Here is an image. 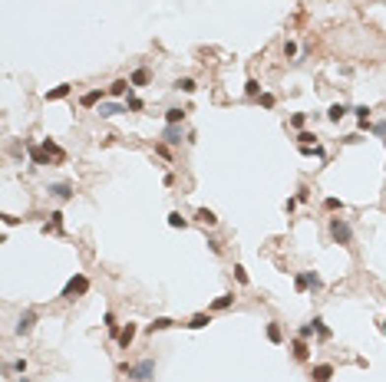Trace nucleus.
<instances>
[{
    "label": "nucleus",
    "instance_id": "1a4fd4ad",
    "mask_svg": "<svg viewBox=\"0 0 386 382\" xmlns=\"http://www.w3.org/2000/svg\"><path fill=\"white\" fill-rule=\"evenodd\" d=\"M27 152H30V162L33 165H56L50 155H46V148L43 145H33V142H27Z\"/></svg>",
    "mask_w": 386,
    "mask_h": 382
},
{
    "label": "nucleus",
    "instance_id": "4468645a",
    "mask_svg": "<svg viewBox=\"0 0 386 382\" xmlns=\"http://www.w3.org/2000/svg\"><path fill=\"white\" fill-rule=\"evenodd\" d=\"M135 333H139V326H135V323H126V326H122L119 339H116V343H119V350H129V346H132Z\"/></svg>",
    "mask_w": 386,
    "mask_h": 382
},
{
    "label": "nucleus",
    "instance_id": "ea45409f",
    "mask_svg": "<svg viewBox=\"0 0 386 382\" xmlns=\"http://www.w3.org/2000/svg\"><path fill=\"white\" fill-rule=\"evenodd\" d=\"M297 336H300V339H310V336H314V323H300V326H297Z\"/></svg>",
    "mask_w": 386,
    "mask_h": 382
},
{
    "label": "nucleus",
    "instance_id": "f704fd0d",
    "mask_svg": "<svg viewBox=\"0 0 386 382\" xmlns=\"http://www.w3.org/2000/svg\"><path fill=\"white\" fill-rule=\"evenodd\" d=\"M244 92H248L251 99H257L261 96V83H257V79H248V83H244Z\"/></svg>",
    "mask_w": 386,
    "mask_h": 382
},
{
    "label": "nucleus",
    "instance_id": "f257e3e1",
    "mask_svg": "<svg viewBox=\"0 0 386 382\" xmlns=\"http://www.w3.org/2000/svg\"><path fill=\"white\" fill-rule=\"evenodd\" d=\"M119 372L129 382H152L155 376V359H139V362H119Z\"/></svg>",
    "mask_w": 386,
    "mask_h": 382
},
{
    "label": "nucleus",
    "instance_id": "6e6552de",
    "mask_svg": "<svg viewBox=\"0 0 386 382\" xmlns=\"http://www.w3.org/2000/svg\"><path fill=\"white\" fill-rule=\"evenodd\" d=\"M109 99V92L106 89H89V92H83V99H79V106H86V109H93V106H99V102H106Z\"/></svg>",
    "mask_w": 386,
    "mask_h": 382
},
{
    "label": "nucleus",
    "instance_id": "c03bdc74",
    "mask_svg": "<svg viewBox=\"0 0 386 382\" xmlns=\"http://www.w3.org/2000/svg\"><path fill=\"white\" fill-rule=\"evenodd\" d=\"M294 198H297V205H307V201H310V191H307V188H297V195H294Z\"/></svg>",
    "mask_w": 386,
    "mask_h": 382
},
{
    "label": "nucleus",
    "instance_id": "cd10ccee",
    "mask_svg": "<svg viewBox=\"0 0 386 382\" xmlns=\"http://www.w3.org/2000/svg\"><path fill=\"white\" fill-rule=\"evenodd\" d=\"M310 323H314V333H317V339H320V343H327V339L333 336V333H330V326H327V323H323L320 317H314Z\"/></svg>",
    "mask_w": 386,
    "mask_h": 382
},
{
    "label": "nucleus",
    "instance_id": "5701e85b",
    "mask_svg": "<svg viewBox=\"0 0 386 382\" xmlns=\"http://www.w3.org/2000/svg\"><path fill=\"white\" fill-rule=\"evenodd\" d=\"M267 339H271V343H274V346H281V343H284V329H281V323H277V320H271V323H267Z\"/></svg>",
    "mask_w": 386,
    "mask_h": 382
},
{
    "label": "nucleus",
    "instance_id": "a18cd8bd",
    "mask_svg": "<svg viewBox=\"0 0 386 382\" xmlns=\"http://www.w3.org/2000/svg\"><path fill=\"white\" fill-rule=\"evenodd\" d=\"M294 207H297V198H287V201H284V211H287V214H290Z\"/></svg>",
    "mask_w": 386,
    "mask_h": 382
},
{
    "label": "nucleus",
    "instance_id": "c9c22d12",
    "mask_svg": "<svg viewBox=\"0 0 386 382\" xmlns=\"http://www.w3.org/2000/svg\"><path fill=\"white\" fill-rule=\"evenodd\" d=\"M366 132H373L376 139H383V142H386V122H370V129H366Z\"/></svg>",
    "mask_w": 386,
    "mask_h": 382
},
{
    "label": "nucleus",
    "instance_id": "2f4dec72",
    "mask_svg": "<svg viewBox=\"0 0 386 382\" xmlns=\"http://www.w3.org/2000/svg\"><path fill=\"white\" fill-rule=\"evenodd\" d=\"M168 228H188V218H182V211H172L168 214Z\"/></svg>",
    "mask_w": 386,
    "mask_h": 382
},
{
    "label": "nucleus",
    "instance_id": "39448f33",
    "mask_svg": "<svg viewBox=\"0 0 386 382\" xmlns=\"http://www.w3.org/2000/svg\"><path fill=\"white\" fill-rule=\"evenodd\" d=\"M46 195L53 198V201H60V205H66V201L76 198V185L73 181H50L46 185Z\"/></svg>",
    "mask_w": 386,
    "mask_h": 382
},
{
    "label": "nucleus",
    "instance_id": "9b49d317",
    "mask_svg": "<svg viewBox=\"0 0 386 382\" xmlns=\"http://www.w3.org/2000/svg\"><path fill=\"white\" fill-rule=\"evenodd\" d=\"M290 353H294V359H297V362H307V359H310V346H307V339L294 336V339H290Z\"/></svg>",
    "mask_w": 386,
    "mask_h": 382
},
{
    "label": "nucleus",
    "instance_id": "0eeeda50",
    "mask_svg": "<svg viewBox=\"0 0 386 382\" xmlns=\"http://www.w3.org/2000/svg\"><path fill=\"white\" fill-rule=\"evenodd\" d=\"M333 376H337V369H333L330 362H317V366L310 369V379L314 382H330Z\"/></svg>",
    "mask_w": 386,
    "mask_h": 382
},
{
    "label": "nucleus",
    "instance_id": "49530a36",
    "mask_svg": "<svg viewBox=\"0 0 386 382\" xmlns=\"http://www.w3.org/2000/svg\"><path fill=\"white\" fill-rule=\"evenodd\" d=\"M380 333H386V320H380Z\"/></svg>",
    "mask_w": 386,
    "mask_h": 382
},
{
    "label": "nucleus",
    "instance_id": "2eb2a0df",
    "mask_svg": "<svg viewBox=\"0 0 386 382\" xmlns=\"http://www.w3.org/2000/svg\"><path fill=\"white\" fill-rule=\"evenodd\" d=\"M159 139H162L165 145H182V125H165Z\"/></svg>",
    "mask_w": 386,
    "mask_h": 382
},
{
    "label": "nucleus",
    "instance_id": "b1692460",
    "mask_svg": "<svg viewBox=\"0 0 386 382\" xmlns=\"http://www.w3.org/2000/svg\"><path fill=\"white\" fill-rule=\"evenodd\" d=\"M102 326L109 329V336H112V339H119L122 329H119V323H116V313H112V310H106V313H102Z\"/></svg>",
    "mask_w": 386,
    "mask_h": 382
},
{
    "label": "nucleus",
    "instance_id": "de8ad7c7",
    "mask_svg": "<svg viewBox=\"0 0 386 382\" xmlns=\"http://www.w3.org/2000/svg\"><path fill=\"white\" fill-rule=\"evenodd\" d=\"M13 382H30V379H27V376H17V379H13Z\"/></svg>",
    "mask_w": 386,
    "mask_h": 382
},
{
    "label": "nucleus",
    "instance_id": "20e7f679",
    "mask_svg": "<svg viewBox=\"0 0 386 382\" xmlns=\"http://www.w3.org/2000/svg\"><path fill=\"white\" fill-rule=\"evenodd\" d=\"M294 287H297V294H307V290L317 294L320 287H323V277L317 270H297L294 273Z\"/></svg>",
    "mask_w": 386,
    "mask_h": 382
},
{
    "label": "nucleus",
    "instance_id": "f03ea898",
    "mask_svg": "<svg viewBox=\"0 0 386 382\" xmlns=\"http://www.w3.org/2000/svg\"><path fill=\"white\" fill-rule=\"evenodd\" d=\"M327 234H330L333 244H340V247H350L353 244V228L347 218H330L327 221Z\"/></svg>",
    "mask_w": 386,
    "mask_h": 382
},
{
    "label": "nucleus",
    "instance_id": "79ce46f5",
    "mask_svg": "<svg viewBox=\"0 0 386 382\" xmlns=\"http://www.w3.org/2000/svg\"><path fill=\"white\" fill-rule=\"evenodd\" d=\"M155 155H162V158H172V145H165V142H155Z\"/></svg>",
    "mask_w": 386,
    "mask_h": 382
},
{
    "label": "nucleus",
    "instance_id": "a19ab883",
    "mask_svg": "<svg viewBox=\"0 0 386 382\" xmlns=\"http://www.w3.org/2000/svg\"><path fill=\"white\" fill-rule=\"evenodd\" d=\"M257 102H261L264 109H274V102H277V99L271 96V92H261V96H257Z\"/></svg>",
    "mask_w": 386,
    "mask_h": 382
},
{
    "label": "nucleus",
    "instance_id": "a211bd4d",
    "mask_svg": "<svg viewBox=\"0 0 386 382\" xmlns=\"http://www.w3.org/2000/svg\"><path fill=\"white\" fill-rule=\"evenodd\" d=\"M188 116V109H182V106H172V109H165V125H182Z\"/></svg>",
    "mask_w": 386,
    "mask_h": 382
},
{
    "label": "nucleus",
    "instance_id": "7c9ffc66",
    "mask_svg": "<svg viewBox=\"0 0 386 382\" xmlns=\"http://www.w3.org/2000/svg\"><path fill=\"white\" fill-rule=\"evenodd\" d=\"M27 369H30V362H27V359H13V362H7V372H20V376H27Z\"/></svg>",
    "mask_w": 386,
    "mask_h": 382
},
{
    "label": "nucleus",
    "instance_id": "72a5a7b5",
    "mask_svg": "<svg viewBox=\"0 0 386 382\" xmlns=\"http://www.w3.org/2000/svg\"><path fill=\"white\" fill-rule=\"evenodd\" d=\"M304 125H307V112H294V116H290V129H304Z\"/></svg>",
    "mask_w": 386,
    "mask_h": 382
},
{
    "label": "nucleus",
    "instance_id": "7ed1b4c3",
    "mask_svg": "<svg viewBox=\"0 0 386 382\" xmlns=\"http://www.w3.org/2000/svg\"><path fill=\"white\" fill-rule=\"evenodd\" d=\"M86 290H89V277H86V273H73L66 284H63L60 296H63V300H76V296H83Z\"/></svg>",
    "mask_w": 386,
    "mask_h": 382
},
{
    "label": "nucleus",
    "instance_id": "aec40b11",
    "mask_svg": "<svg viewBox=\"0 0 386 382\" xmlns=\"http://www.w3.org/2000/svg\"><path fill=\"white\" fill-rule=\"evenodd\" d=\"M43 148H46V155H50L56 165H60V162H66V152H63V148H60L53 139H43Z\"/></svg>",
    "mask_w": 386,
    "mask_h": 382
},
{
    "label": "nucleus",
    "instance_id": "f8f14e48",
    "mask_svg": "<svg viewBox=\"0 0 386 382\" xmlns=\"http://www.w3.org/2000/svg\"><path fill=\"white\" fill-rule=\"evenodd\" d=\"M106 92H109V99H126L129 92H132V83H129V79H116Z\"/></svg>",
    "mask_w": 386,
    "mask_h": 382
},
{
    "label": "nucleus",
    "instance_id": "412c9836",
    "mask_svg": "<svg viewBox=\"0 0 386 382\" xmlns=\"http://www.w3.org/2000/svg\"><path fill=\"white\" fill-rule=\"evenodd\" d=\"M231 306H234V294H221V296H215V300H211L208 313H215V310H231Z\"/></svg>",
    "mask_w": 386,
    "mask_h": 382
},
{
    "label": "nucleus",
    "instance_id": "9d476101",
    "mask_svg": "<svg viewBox=\"0 0 386 382\" xmlns=\"http://www.w3.org/2000/svg\"><path fill=\"white\" fill-rule=\"evenodd\" d=\"M129 83H132V89H142L152 83V69L149 66H139V69H132V76H129Z\"/></svg>",
    "mask_w": 386,
    "mask_h": 382
},
{
    "label": "nucleus",
    "instance_id": "ddd939ff",
    "mask_svg": "<svg viewBox=\"0 0 386 382\" xmlns=\"http://www.w3.org/2000/svg\"><path fill=\"white\" fill-rule=\"evenodd\" d=\"M40 231H43V234H63V231H66V228H63V211H53L50 221H46Z\"/></svg>",
    "mask_w": 386,
    "mask_h": 382
},
{
    "label": "nucleus",
    "instance_id": "37998d69",
    "mask_svg": "<svg viewBox=\"0 0 386 382\" xmlns=\"http://www.w3.org/2000/svg\"><path fill=\"white\" fill-rule=\"evenodd\" d=\"M205 244H208V251H211V254H221V251H225V247H221V240H218V237H211V234H208V240H205Z\"/></svg>",
    "mask_w": 386,
    "mask_h": 382
},
{
    "label": "nucleus",
    "instance_id": "393cba45",
    "mask_svg": "<svg viewBox=\"0 0 386 382\" xmlns=\"http://www.w3.org/2000/svg\"><path fill=\"white\" fill-rule=\"evenodd\" d=\"M172 89H178V92H188V96H192V92L198 89V83H195L192 76H178L175 83H172Z\"/></svg>",
    "mask_w": 386,
    "mask_h": 382
},
{
    "label": "nucleus",
    "instance_id": "473e14b6",
    "mask_svg": "<svg viewBox=\"0 0 386 382\" xmlns=\"http://www.w3.org/2000/svg\"><path fill=\"white\" fill-rule=\"evenodd\" d=\"M297 145H317V135H314V132H307V129H300V132H297Z\"/></svg>",
    "mask_w": 386,
    "mask_h": 382
},
{
    "label": "nucleus",
    "instance_id": "423d86ee",
    "mask_svg": "<svg viewBox=\"0 0 386 382\" xmlns=\"http://www.w3.org/2000/svg\"><path fill=\"white\" fill-rule=\"evenodd\" d=\"M36 310H23L20 313V320H17V326H13V333H17V336H30V329L36 326Z\"/></svg>",
    "mask_w": 386,
    "mask_h": 382
},
{
    "label": "nucleus",
    "instance_id": "c756f323",
    "mask_svg": "<svg viewBox=\"0 0 386 382\" xmlns=\"http://www.w3.org/2000/svg\"><path fill=\"white\" fill-rule=\"evenodd\" d=\"M142 109H145V102L135 96V92H129V96H126V112H142Z\"/></svg>",
    "mask_w": 386,
    "mask_h": 382
},
{
    "label": "nucleus",
    "instance_id": "e433bc0d",
    "mask_svg": "<svg viewBox=\"0 0 386 382\" xmlns=\"http://www.w3.org/2000/svg\"><path fill=\"white\" fill-rule=\"evenodd\" d=\"M234 280H238V284H244V287L251 284V277H248V270H244L241 264H234Z\"/></svg>",
    "mask_w": 386,
    "mask_h": 382
},
{
    "label": "nucleus",
    "instance_id": "6ab92c4d",
    "mask_svg": "<svg viewBox=\"0 0 386 382\" xmlns=\"http://www.w3.org/2000/svg\"><path fill=\"white\" fill-rule=\"evenodd\" d=\"M102 116V119H109V116H119V112H126V102H109V99H106V102H99V109H96Z\"/></svg>",
    "mask_w": 386,
    "mask_h": 382
},
{
    "label": "nucleus",
    "instance_id": "c85d7f7f",
    "mask_svg": "<svg viewBox=\"0 0 386 382\" xmlns=\"http://www.w3.org/2000/svg\"><path fill=\"white\" fill-rule=\"evenodd\" d=\"M208 323H211V313H195V317L188 320L185 326H188V329H205Z\"/></svg>",
    "mask_w": 386,
    "mask_h": 382
},
{
    "label": "nucleus",
    "instance_id": "f3484780",
    "mask_svg": "<svg viewBox=\"0 0 386 382\" xmlns=\"http://www.w3.org/2000/svg\"><path fill=\"white\" fill-rule=\"evenodd\" d=\"M168 326H175V320H172V317H155L152 323L145 326V333H149V336H155V333H162V329H168Z\"/></svg>",
    "mask_w": 386,
    "mask_h": 382
},
{
    "label": "nucleus",
    "instance_id": "4c0bfd02",
    "mask_svg": "<svg viewBox=\"0 0 386 382\" xmlns=\"http://www.w3.org/2000/svg\"><path fill=\"white\" fill-rule=\"evenodd\" d=\"M281 53H284L287 59H294V56H297V43H294V40H284V46H281Z\"/></svg>",
    "mask_w": 386,
    "mask_h": 382
},
{
    "label": "nucleus",
    "instance_id": "bb28decb",
    "mask_svg": "<svg viewBox=\"0 0 386 382\" xmlns=\"http://www.w3.org/2000/svg\"><path fill=\"white\" fill-rule=\"evenodd\" d=\"M370 106H356V109H353V116H356V125H360V132L363 129H370Z\"/></svg>",
    "mask_w": 386,
    "mask_h": 382
},
{
    "label": "nucleus",
    "instance_id": "58836bf2",
    "mask_svg": "<svg viewBox=\"0 0 386 382\" xmlns=\"http://www.w3.org/2000/svg\"><path fill=\"white\" fill-rule=\"evenodd\" d=\"M323 207L327 211H343V201L340 198H323Z\"/></svg>",
    "mask_w": 386,
    "mask_h": 382
},
{
    "label": "nucleus",
    "instance_id": "a878e982",
    "mask_svg": "<svg viewBox=\"0 0 386 382\" xmlns=\"http://www.w3.org/2000/svg\"><path fill=\"white\" fill-rule=\"evenodd\" d=\"M195 218H198L205 228H215V224H218V214H215L211 207H198V211H195Z\"/></svg>",
    "mask_w": 386,
    "mask_h": 382
},
{
    "label": "nucleus",
    "instance_id": "4be33fe9",
    "mask_svg": "<svg viewBox=\"0 0 386 382\" xmlns=\"http://www.w3.org/2000/svg\"><path fill=\"white\" fill-rule=\"evenodd\" d=\"M347 112H353L350 106H343V102H333L330 109H327V122H333V125H337V122H340L343 116H347Z\"/></svg>",
    "mask_w": 386,
    "mask_h": 382
},
{
    "label": "nucleus",
    "instance_id": "dca6fc26",
    "mask_svg": "<svg viewBox=\"0 0 386 382\" xmlns=\"http://www.w3.org/2000/svg\"><path fill=\"white\" fill-rule=\"evenodd\" d=\"M69 92H73V86H69V83H63V86L46 89V92H43V99H46V102H60V99H66Z\"/></svg>",
    "mask_w": 386,
    "mask_h": 382
}]
</instances>
